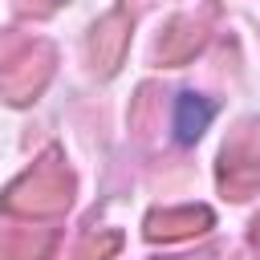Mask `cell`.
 <instances>
[{
	"instance_id": "6da1fadb",
	"label": "cell",
	"mask_w": 260,
	"mask_h": 260,
	"mask_svg": "<svg viewBox=\"0 0 260 260\" xmlns=\"http://www.w3.org/2000/svg\"><path fill=\"white\" fill-rule=\"evenodd\" d=\"M211 114H215L211 102H203V98H195V93H179V102H175V138H179V142H195V138L207 130Z\"/></svg>"
}]
</instances>
